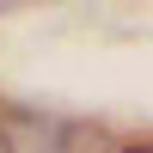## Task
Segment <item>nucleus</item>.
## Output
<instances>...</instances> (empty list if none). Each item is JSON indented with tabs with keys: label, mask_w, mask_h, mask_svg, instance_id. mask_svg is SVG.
<instances>
[{
	"label": "nucleus",
	"mask_w": 153,
	"mask_h": 153,
	"mask_svg": "<svg viewBox=\"0 0 153 153\" xmlns=\"http://www.w3.org/2000/svg\"><path fill=\"white\" fill-rule=\"evenodd\" d=\"M123 153H153V141H135V147H123Z\"/></svg>",
	"instance_id": "nucleus-1"
},
{
	"label": "nucleus",
	"mask_w": 153,
	"mask_h": 153,
	"mask_svg": "<svg viewBox=\"0 0 153 153\" xmlns=\"http://www.w3.org/2000/svg\"><path fill=\"white\" fill-rule=\"evenodd\" d=\"M0 153H12V141H6V129H0Z\"/></svg>",
	"instance_id": "nucleus-2"
}]
</instances>
